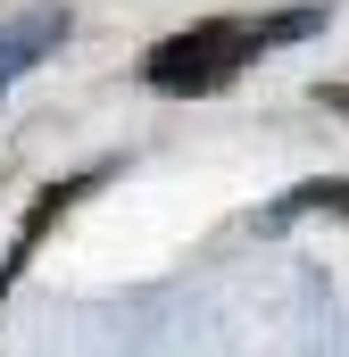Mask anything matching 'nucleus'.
<instances>
[{
	"instance_id": "1",
	"label": "nucleus",
	"mask_w": 349,
	"mask_h": 357,
	"mask_svg": "<svg viewBox=\"0 0 349 357\" xmlns=\"http://www.w3.org/2000/svg\"><path fill=\"white\" fill-rule=\"evenodd\" d=\"M250 59H258L250 25L208 17V25H183V33H167V42L142 59V84L167 91V100H200V91H225L242 67H250Z\"/></svg>"
},
{
	"instance_id": "2",
	"label": "nucleus",
	"mask_w": 349,
	"mask_h": 357,
	"mask_svg": "<svg viewBox=\"0 0 349 357\" xmlns=\"http://www.w3.org/2000/svg\"><path fill=\"white\" fill-rule=\"evenodd\" d=\"M100 175H117V167H84V175H67V183H50V191H34V208L17 216V241H8V258H0V299L17 291V274L34 266V250L50 241V225H59L75 199H91V191H100Z\"/></svg>"
},
{
	"instance_id": "3",
	"label": "nucleus",
	"mask_w": 349,
	"mask_h": 357,
	"mask_svg": "<svg viewBox=\"0 0 349 357\" xmlns=\"http://www.w3.org/2000/svg\"><path fill=\"white\" fill-rule=\"evenodd\" d=\"M67 8L59 0H34V8H17L8 25H0V100H8V84L17 75H34L42 59H59V42H67Z\"/></svg>"
},
{
	"instance_id": "4",
	"label": "nucleus",
	"mask_w": 349,
	"mask_h": 357,
	"mask_svg": "<svg viewBox=\"0 0 349 357\" xmlns=\"http://www.w3.org/2000/svg\"><path fill=\"white\" fill-rule=\"evenodd\" d=\"M308 33H325V8L316 0H299V8H274V17H250V42L266 50H291V42H308Z\"/></svg>"
},
{
	"instance_id": "5",
	"label": "nucleus",
	"mask_w": 349,
	"mask_h": 357,
	"mask_svg": "<svg viewBox=\"0 0 349 357\" xmlns=\"http://www.w3.org/2000/svg\"><path fill=\"white\" fill-rule=\"evenodd\" d=\"M308 208L349 216V183H299V191H283V208H274V216H308Z\"/></svg>"
},
{
	"instance_id": "6",
	"label": "nucleus",
	"mask_w": 349,
	"mask_h": 357,
	"mask_svg": "<svg viewBox=\"0 0 349 357\" xmlns=\"http://www.w3.org/2000/svg\"><path fill=\"white\" fill-rule=\"evenodd\" d=\"M325 108H349V91H325Z\"/></svg>"
}]
</instances>
